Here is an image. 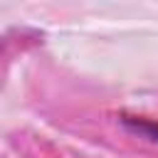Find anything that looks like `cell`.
I'll list each match as a JSON object with an SVG mask.
<instances>
[{
	"instance_id": "cell-1",
	"label": "cell",
	"mask_w": 158,
	"mask_h": 158,
	"mask_svg": "<svg viewBox=\"0 0 158 158\" xmlns=\"http://www.w3.org/2000/svg\"><path fill=\"white\" fill-rule=\"evenodd\" d=\"M118 121L133 136H141V138H146L151 143H158V121L146 118V116H131V114H121Z\"/></svg>"
}]
</instances>
